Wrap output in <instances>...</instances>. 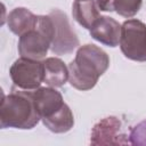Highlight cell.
I'll use <instances>...</instances> for the list:
<instances>
[{
	"label": "cell",
	"mask_w": 146,
	"mask_h": 146,
	"mask_svg": "<svg viewBox=\"0 0 146 146\" xmlns=\"http://www.w3.org/2000/svg\"><path fill=\"white\" fill-rule=\"evenodd\" d=\"M110 66L108 55L95 44L81 46L68 64V81L78 90H90Z\"/></svg>",
	"instance_id": "cell-1"
},
{
	"label": "cell",
	"mask_w": 146,
	"mask_h": 146,
	"mask_svg": "<svg viewBox=\"0 0 146 146\" xmlns=\"http://www.w3.org/2000/svg\"><path fill=\"white\" fill-rule=\"evenodd\" d=\"M32 91L14 88L9 95L2 96L0 107V127L2 129H32L39 123L41 116L34 104Z\"/></svg>",
	"instance_id": "cell-2"
},
{
	"label": "cell",
	"mask_w": 146,
	"mask_h": 146,
	"mask_svg": "<svg viewBox=\"0 0 146 146\" xmlns=\"http://www.w3.org/2000/svg\"><path fill=\"white\" fill-rule=\"evenodd\" d=\"M54 34L52 21L49 15H39L36 26L19 36L18 52L21 57L40 60L50 49Z\"/></svg>",
	"instance_id": "cell-3"
},
{
	"label": "cell",
	"mask_w": 146,
	"mask_h": 146,
	"mask_svg": "<svg viewBox=\"0 0 146 146\" xmlns=\"http://www.w3.org/2000/svg\"><path fill=\"white\" fill-rule=\"evenodd\" d=\"M120 48L122 54L135 62H146V25L136 18L121 25Z\"/></svg>",
	"instance_id": "cell-4"
},
{
	"label": "cell",
	"mask_w": 146,
	"mask_h": 146,
	"mask_svg": "<svg viewBox=\"0 0 146 146\" xmlns=\"http://www.w3.org/2000/svg\"><path fill=\"white\" fill-rule=\"evenodd\" d=\"M9 74L15 87L29 91L35 90L43 82V62L21 57L10 66Z\"/></svg>",
	"instance_id": "cell-5"
},
{
	"label": "cell",
	"mask_w": 146,
	"mask_h": 146,
	"mask_svg": "<svg viewBox=\"0 0 146 146\" xmlns=\"http://www.w3.org/2000/svg\"><path fill=\"white\" fill-rule=\"evenodd\" d=\"M52 21L54 34L50 50L55 55L71 54L79 44V39L72 30L68 18L65 13L59 9H54L48 14Z\"/></svg>",
	"instance_id": "cell-6"
},
{
	"label": "cell",
	"mask_w": 146,
	"mask_h": 146,
	"mask_svg": "<svg viewBox=\"0 0 146 146\" xmlns=\"http://www.w3.org/2000/svg\"><path fill=\"white\" fill-rule=\"evenodd\" d=\"M122 131V123L116 116H107L96 123L91 130V145H124L130 143Z\"/></svg>",
	"instance_id": "cell-7"
},
{
	"label": "cell",
	"mask_w": 146,
	"mask_h": 146,
	"mask_svg": "<svg viewBox=\"0 0 146 146\" xmlns=\"http://www.w3.org/2000/svg\"><path fill=\"white\" fill-rule=\"evenodd\" d=\"M32 95L41 120L51 117L66 105L62 94L52 87H40L33 90Z\"/></svg>",
	"instance_id": "cell-8"
},
{
	"label": "cell",
	"mask_w": 146,
	"mask_h": 146,
	"mask_svg": "<svg viewBox=\"0 0 146 146\" xmlns=\"http://www.w3.org/2000/svg\"><path fill=\"white\" fill-rule=\"evenodd\" d=\"M89 31L95 40L105 46L116 47L120 43L121 25L110 16H100Z\"/></svg>",
	"instance_id": "cell-9"
},
{
	"label": "cell",
	"mask_w": 146,
	"mask_h": 146,
	"mask_svg": "<svg viewBox=\"0 0 146 146\" xmlns=\"http://www.w3.org/2000/svg\"><path fill=\"white\" fill-rule=\"evenodd\" d=\"M38 19L39 16L34 15L29 9L18 7L9 13L7 18V24L9 30L14 34L21 36L24 33L33 30L38 24Z\"/></svg>",
	"instance_id": "cell-10"
},
{
	"label": "cell",
	"mask_w": 146,
	"mask_h": 146,
	"mask_svg": "<svg viewBox=\"0 0 146 146\" xmlns=\"http://www.w3.org/2000/svg\"><path fill=\"white\" fill-rule=\"evenodd\" d=\"M43 62V82L52 88L63 87L68 80V67L57 57H48Z\"/></svg>",
	"instance_id": "cell-11"
},
{
	"label": "cell",
	"mask_w": 146,
	"mask_h": 146,
	"mask_svg": "<svg viewBox=\"0 0 146 146\" xmlns=\"http://www.w3.org/2000/svg\"><path fill=\"white\" fill-rule=\"evenodd\" d=\"M72 15L82 27L88 30L100 17L96 0H75L72 6Z\"/></svg>",
	"instance_id": "cell-12"
},
{
	"label": "cell",
	"mask_w": 146,
	"mask_h": 146,
	"mask_svg": "<svg viewBox=\"0 0 146 146\" xmlns=\"http://www.w3.org/2000/svg\"><path fill=\"white\" fill-rule=\"evenodd\" d=\"M46 128L55 133H64L71 130L74 125V117L71 108L66 104L59 112L48 119L42 120Z\"/></svg>",
	"instance_id": "cell-13"
},
{
	"label": "cell",
	"mask_w": 146,
	"mask_h": 146,
	"mask_svg": "<svg viewBox=\"0 0 146 146\" xmlns=\"http://www.w3.org/2000/svg\"><path fill=\"white\" fill-rule=\"evenodd\" d=\"M143 0H113L114 11L123 17H132L135 16L140 7Z\"/></svg>",
	"instance_id": "cell-14"
},
{
	"label": "cell",
	"mask_w": 146,
	"mask_h": 146,
	"mask_svg": "<svg viewBox=\"0 0 146 146\" xmlns=\"http://www.w3.org/2000/svg\"><path fill=\"white\" fill-rule=\"evenodd\" d=\"M130 143L137 146H146V120L135 125L129 135Z\"/></svg>",
	"instance_id": "cell-15"
},
{
	"label": "cell",
	"mask_w": 146,
	"mask_h": 146,
	"mask_svg": "<svg viewBox=\"0 0 146 146\" xmlns=\"http://www.w3.org/2000/svg\"><path fill=\"white\" fill-rule=\"evenodd\" d=\"M97 6L103 11H114L113 0H96Z\"/></svg>",
	"instance_id": "cell-16"
}]
</instances>
